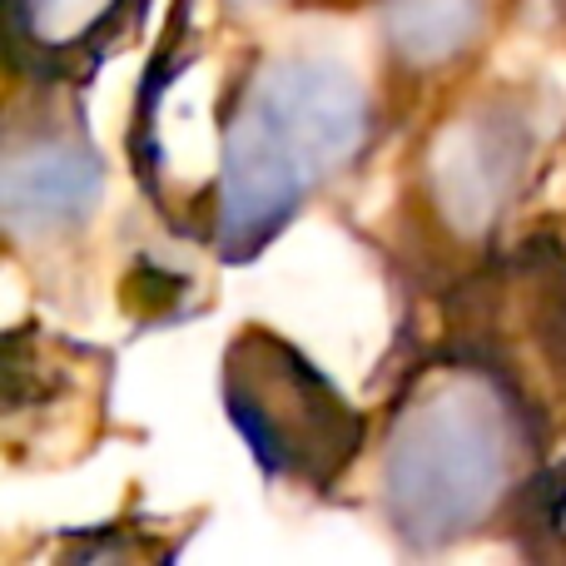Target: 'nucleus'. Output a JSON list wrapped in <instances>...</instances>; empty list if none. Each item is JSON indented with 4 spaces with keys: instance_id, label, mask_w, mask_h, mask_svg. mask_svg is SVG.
Returning <instances> with one entry per match:
<instances>
[{
    "instance_id": "f257e3e1",
    "label": "nucleus",
    "mask_w": 566,
    "mask_h": 566,
    "mask_svg": "<svg viewBox=\"0 0 566 566\" xmlns=\"http://www.w3.org/2000/svg\"><path fill=\"white\" fill-rule=\"evenodd\" d=\"M552 438L542 408L488 353L438 343L382 412L373 452L382 527L412 557L512 532L552 462Z\"/></svg>"
},
{
    "instance_id": "f03ea898",
    "label": "nucleus",
    "mask_w": 566,
    "mask_h": 566,
    "mask_svg": "<svg viewBox=\"0 0 566 566\" xmlns=\"http://www.w3.org/2000/svg\"><path fill=\"white\" fill-rule=\"evenodd\" d=\"M378 139V95L333 50H259L219 109V159L205 189L209 249L259 259Z\"/></svg>"
},
{
    "instance_id": "7ed1b4c3",
    "label": "nucleus",
    "mask_w": 566,
    "mask_h": 566,
    "mask_svg": "<svg viewBox=\"0 0 566 566\" xmlns=\"http://www.w3.org/2000/svg\"><path fill=\"white\" fill-rule=\"evenodd\" d=\"M224 418L274 488L323 497L368 448V418L348 392L269 323H244L219 358Z\"/></svg>"
},
{
    "instance_id": "20e7f679",
    "label": "nucleus",
    "mask_w": 566,
    "mask_h": 566,
    "mask_svg": "<svg viewBox=\"0 0 566 566\" xmlns=\"http://www.w3.org/2000/svg\"><path fill=\"white\" fill-rule=\"evenodd\" d=\"M542 155V109L522 85L462 95L412 159L408 205L442 254H482L522 205Z\"/></svg>"
},
{
    "instance_id": "39448f33",
    "label": "nucleus",
    "mask_w": 566,
    "mask_h": 566,
    "mask_svg": "<svg viewBox=\"0 0 566 566\" xmlns=\"http://www.w3.org/2000/svg\"><path fill=\"white\" fill-rule=\"evenodd\" d=\"M472 313L452 318L442 343L478 348L542 408L557 432V402L566 408V269L557 254L522 249L492 264L458 293Z\"/></svg>"
},
{
    "instance_id": "423d86ee",
    "label": "nucleus",
    "mask_w": 566,
    "mask_h": 566,
    "mask_svg": "<svg viewBox=\"0 0 566 566\" xmlns=\"http://www.w3.org/2000/svg\"><path fill=\"white\" fill-rule=\"evenodd\" d=\"M105 155L65 109L10 115L0 155V224L15 249H50L85 234L105 209Z\"/></svg>"
},
{
    "instance_id": "0eeeda50",
    "label": "nucleus",
    "mask_w": 566,
    "mask_h": 566,
    "mask_svg": "<svg viewBox=\"0 0 566 566\" xmlns=\"http://www.w3.org/2000/svg\"><path fill=\"white\" fill-rule=\"evenodd\" d=\"M105 388V358L60 333H10L6 338V428L35 412L30 442L50 448L65 428H80V412H95Z\"/></svg>"
},
{
    "instance_id": "6e6552de",
    "label": "nucleus",
    "mask_w": 566,
    "mask_h": 566,
    "mask_svg": "<svg viewBox=\"0 0 566 566\" xmlns=\"http://www.w3.org/2000/svg\"><path fill=\"white\" fill-rule=\"evenodd\" d=\"M492 0H373L378 50L392 80H448L488 45Z\"/></svg>"
},
{
    "instance_id": "1a4fd4ad",
    "label": "nucleus",
    "mask_w": 566,
    "mask_h": 566,
    "mask_svg": "<svg viewBox=\"0 0 566 566\" xmlns=\"http://www.w3.org/2000/svg\"><path fill=\"white\" fill-rule=\"evenodd\" d=\"M135 0H10V40L35 75L75 70L85 55H99L115 35L119 15Z\"/></svg>"
},
{
    "instance_id": "9d476101",
    "label": "nucleus",
    "mask_w": 566,
    "mask_h": 566,
    "mask_svg": "<svg viewBox=\"0 0 566 566\" xmlns=\"http://www.w3.org/2000/svg\"><path fill=\"white\" fill-rule=\"evenodd\" d=\"M512 542L532 562H566V452L542 468L537 488L512 527Z\"/></svg>"
}]
</instances>
